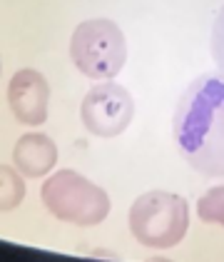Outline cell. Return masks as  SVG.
<instances>
[{
    "mask_svg": "<svg viewBox=\"0 0 224 262\" xmlns=\"http://www.w3.org/2000/svg\"><path fill=\"white\" fill-rule=\"evenodd\" d=\"M209 48H212V58L217 62L219 73H224V5H222V10L217 13L214 23H212V40H209Z\"/></svg>",
    "mask_w": 224,
    "mask_h": 262,
    "instance_id": "7a4b0ae2",
    "label": "cell"
},
{
    "mask_svg": "<svg viewBox=\"0 0 224 262\" xmlns=\"http://www.w3.org/2000/svg\"><path fill=\"white\" fill-rule=\"evenodd\" d=\"M172 135L184 162L204 178H224V73H204L182 93Z\"/></svg>",
    "mask_w": 224,
    "mask_h": 262,
    "instance_id": "6da1fadb",
    "label": "cell"
}]
</instances>
